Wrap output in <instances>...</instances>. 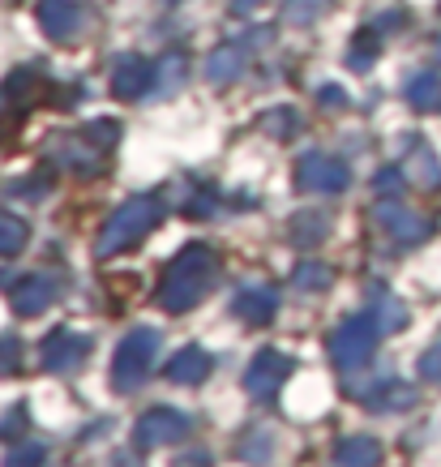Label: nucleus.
<instances>
[{
    "mask_svg": "<svg viewBox=\"0 0 441 467\" xmlns=\"http://www.w3.org/2000/svg\"><path fill=\"white\" fill-rule=\"evenodd\" d=\"M214 279H219V257L206 244H185L180 254L168 262L163 284H159V305L168 313H189L210 296Z\"/></svg>",
    "mask_w": 441,
    "mask_h": 467,
    "instance_id": "obj_1",
    "label": "nucleus"
},
{
    "mask_svg": "<svg viewBox=\"0 0 441 467\" xmlns=\"http://www.w3.org/2000/svg\"><path fill=\"white\" fill-rule=\"evenodd\" d=\"M159 219H163V202L155 198V193H142V198H128L125 206H116L112 219L103 223L99 241H95V257H116L125 254V249H133V244L142 241L146 232H155Z\"/></svg>",
    "mask_w": 441,
    "mask_h": 467,
    "instance_id": "obj_2",
    "label": "nucleus"
},
{
    "mask_svg": "<svg viewBox=\"0 0 441 467\" xmlns=\"http://www.w3.org/2000/svg\"><path fill=\"white\" fill-rule=\"evenodd\" d=\"M159 348H163V339H159L155 326L128 330L112 356V373H108V382H112L116 395H133V390L146 382V373H150L159 360Z\"/></svg>",
    "mask_w": 441,
    "mask_h": 467,
    "instance_id": "obj_3",
    "label": "nucleus"
},
{
    "mask_svg": "<svg viewBox=\"0 0 441 467\" xmlns=\"http://www.w3.org/2000/svg\"><path fill=\"white\" fill-rule=\"evenodd\" d=\"M377 335H382L377 313H352V317H343L339 330L330 335V356H334V365H339L343 373L369 365V356L377 352Z\"/></svg>",
    "mask_w": 441,
    "mask_h": 467,
    "instance_id": "obj_4",
    "label": "nucleus"
},
{
    "mask_svg": "<svg viewBox=\"0 0 441 467\" xmlns=\"http://www.w3.org/2000/svg\"><path fill=\"white\" fill-rule=\"evenodd\" d=\"M35 17H39L43 35L60 43V47H77L95 26V14L86 5H77V0H39Z\"/></svg>",
    "mask_w": 441,
    "mask_h": 467,
    "instance_id": "obj_5",
    "label": "nucleus"
},
{
    "mask_svg": "<svg viewBox=\"0 0 441 467\" xmlns=\"http://www.w3.org/2000/svg\"><path fill=\"white\" fill-rule=\"evenodd\" d=\"M193 433V416L180 408H150L133 425V446L138 451H159V446H176Z\"/></svg>",
    "mask_w": 441,
    "mask_h": 467,
    "instance_id": "obj_6",
    "label": "nucleus"
},
{
    "mask_svg": "<svg viewBox=\"0 0 441 467\" xmlns=\"http://www.w3.org/2000/svg\"><path fill=\"white\" fill-rule=\"evenodd\" d=\"M296 184L304 193H343V189L352 184V168L334 155L309 150V155H300V163H296Z\"/></svg>",
    "mask_w": 441,
    "mask_h": 467,
    "instance_id": "obj_7",
    "label": "nucleus"
},
{
    "mask_svg": "<svg viewBox=\"0 0 441 467\" xmlns=\"http://www.w3.org/2000/svg\"><path fill=\"white\" fill-rule=\"evenodd\" d=\"M90 348H95L90 335L69 330V326H56V330L43 339V348H39V365L47 368V373H73V368L90 356Z\"/></svg>",
    "mask_w": 441,
    "mask_h": 467,
    "instance_id": "obj_8",
    "label": "nucleus"
},
{
    "mask_svg": "<svg viewBox=\"0 0 441 467\" xmlns=\"http://www.w3.org/2000/svg\"><path fill=\"white\" fill-rule=\"evenodd\" d=\"M296 368V360L283 352H274V348H262V352L253 356V365H249V373H244V390L253 399H274L279 395V386L287 382V373Z\"/></svg>",
    "mask_w": 441,
    "mask_h": 467,
    "instance_id": "obj_9",
    "label": "nucleus"
},
{
    "mask_svg": "<svg viewBox=\"0 0 441 467\" xmlns=\"http://www.w3.org/2000/svg\"><path fill=\"white\" fill-rule=\"evenodd\" d=\"M373 219L385 227V236H395L399 244H415V241H425L428 232H433V223H428L425 214H415L407 211L399 198H385L377 202V211H373Z\"/></svg>",
    "mask_w": 441,
    "mask_h": 467,
    "instance_id": "obj_10",
    "label": "nucleus"
},
{
    "mask_svg": "<svg viewBox=\"0 0 441 467\" xmlns=\"http://www.w3.org/2000/svg\"><path fill=\"white\" fill-rule=\"evenodd\" d=\"M108 82H112V95H116V99H142L146 90H150V82H155V65H150L146 57H133V52H125V57L112 60Z\"/></svg>",
    "mask_w": 441,
    "mask_h": 467,
    "instance_id": "obj_11",
    "label": "nucleus"
},
{
    "mask_svg": "<svg viewBox=\"0 0 441 467\" xmlns=\"http://www.w3.org/2000/svg\"><path fill=\"white\" fill-rule=\"evenodd\" d=\"M60 296V279L52 275V270H39V275H26L22 284L14 287V309L22 313V317H39L43 309H52Z\"/></svg>",
    "mask_w": 441,
    "mask_h": 467,
    "instance_id": "obj_12",
    "label": "nucleus"
},
{
    "mask_svg": "<svg viewBox=\"0 0 441 467\" xmlns=\"http://www.w3.org/2000/svg\"><path fill=\"white\" fill-rule=\"evenodd\" d=\"M52 159H56L60 168L69 171H99V159H103V146H95L86 133H69V138H60L56 146H52Z\"/></svg>",
    "mask_w": 441,
    "mask_h": 467,
    "instance_id": "obj_13",
    "label": "nucleus"
},
{
    "mask_svg": "<svg viewBox=\"0 0 441 467\" xmlns=\"http://www.w3.org/2000/svg\"><path fill=\"white\" fill-rule=\"evenodd\" d=\"M231 309H236L241 322L266 326V322H274V313H279V292H274V287H241L236 300H231Z\"/></svg>",
    "mask_w": 441,
    "mask_h": 467,
    "instance_id": "obj_14",
    "label": "nucleus"
},
{
    "mask_svg": "<svg viewBox=\"0 0 441 467\" xmlns=\"http://www.w3.org/2000/svg\"><path fill=\"white\" fill-rule=\"evenodd\" d=\"M206 373H214V356L206 348H198V343L180 348L168 365V378L176 386H198V382H206Z\"/></svg>",
    "mask_w": 441,
    "mask_h": 467,
    "instance_id": "obj_15",
    "label": "nucleus"
},
{
    "mask_svg": "<svg viewBox=\"0 0 441 467\" xmlns=\"http://www.w3.org/2000/svg\"><path fill=\"white\" fill-rule=\"evenodd\" d=\"M244 43H223V47H214L210 52V60H206V82H214V86H228V82H236L244 73Z\"/></svg>",
    "mask_w": 441,
    "mask_h": 467,
    "instance_id": "obj_16",
    "label": "nucleus"
},
{
    "mask_svg": "<svg viewBox=\"0 0 441 467\" xmlns=\"http://www.w3.org/2000/svg\"><path fill=\"white\" fill-rule=\"evenodd\" d=\"M0 95H5V103H35V99L47 95V82H43L39 69H17V73L5 78Z\"/></svg>",
    "mask_w": 441,
    "mask_h": 467,
    "instance_id": "obj_17",
    "label": "nucleus"
},
{
    "mask_svg": "<svg viewBox=\"0 0 441 467\" xmlns=\"http://www.w3.org/2000/svg\"><path fill=\"white\" fill-rule=\"evenodd\" d=\"M330 223H334V219H330L326 211H300L296 219L287 223V236L296 244H322L330 236Z\"/></svg>",
    "mask_w": 441,
    "mask_h": 467,
    "instance_id": "obj_18",
    "label": "nucleus"
},
{
    "mask_svg": "<svg viewBox=\"0 0 441 467\" xmlns=\"http://www.w3.org/2000/svg\"><path fill=\"white\" fill-rule=\"evenodd\" d=\"M403 171H407V181H415L420 189H437L441 184V168H437V159H433L428 146H412V155H407Z\"/></svg>",
    "mask_w": 441,
    "mask_h": 467,
    "instance_id": "obj_19",
    "label": "nucleus"
},
{
    "mask_svg": "<svg viewBox=\"0 0 441 467\" xmlns=\"http://www.w3.org/2000/svg\"><path fill=\"white\" fill-rule=\"evenodd\" d=\"M403 95H407V103H412V108H437V99H441L437 69L412 73V78H407V86H403Z\"/></svg>",
    "mask_w": 441,
    "mask_h": 467,
    "instance_id": "obj_20",
    "label": "nucleus"
},
{
    "mask_svg": "<svg viewBox=\"0 0 441 467\" xmlns=\"http://www.w3.org/2000/svg\"><path fill=\"white\" fill-rule=\"evenodd\" d=\"M30 241V227L26 219H17V214L0 211V257H17L22 249H26Z\"/></svg>",
    "mask_w": 441,
    "mask_h": 467,
    "instance_id": "obj_21",
    "label": "nucleus"
},
{
    "mask_svg": "<svg viewBox=\"0 0 441 467\" xmlns=\"http://www.w3.org/2000/svg\"><path fill=\"white\" fill-rule=\"evenodd\" d=\"M334 459H339V463H377V459H382V446L373 438H343Z\"/></svg>",
    "mask_w": 441,
    "mask_h": 467,
    "instance_id": "obj_22",
    "label": "nucleus"
},
{
    "mask_svg": "<svg viewBox=\"0 0 441 467\" xmlns=\"http://www.w3.org/2000/svg\"><path fill=\"white\" fill-rule=\"evenodd\" d=\"M330 5H334V0H287L283 22H292V26H309V22H317V17L330 14Z\"/></svg>",
    "mask_w": 441,
    "mask_h": 467,
    "instance_id": "obj_23",
    "label": "nucleus"
},
{
    "mask_svg": "<svg viewBox=\"0 0 441 467\" xmlns=\"http://www.w3.org/2000/svg\"><path fill=\"white\" fill-rule=\"evenodd\" d=\"M155 73H159V82H155V99H168L176 86L185 82V60L180 57H163L155 65Z\"/></svg>",
    "mask_w": 441,
    "mask_h": 467,
    "instance_id": "obj_24",
    "label": "nucleus"
},
{
    "mask_svg": "<svg viewBox=\"0 0 441 467\" xmlns=\"http://www.w3.org/2000/svg\"><path fill=\"white\" fill-rule=\"evenodd\" d=\"M377 43H382V35H377L373 26H364V35L347 47V65H352L356 73H364L373 65V57H377Z\"/></svg>",
    "mask_w": 441,
    "mask_h": 467,
    "instance_id": "obj_25",
    "label": "nucleus"
},
{
    "mask_svg": "<svg viewBox=\"0 0 441 467\" xmlns=\"http://www.w3.org/2000/svg\"><path fill=\"white\" fill-rule=\"evenodd\" d=\"M241 459H249V463H262V459H271L274 454V429H253V433H244V446Z\"/></svg>",
    "mask_w": 441,
    "mask_h": 467,
    "instance_id": "obj_26",
    "label": "nucleus"
},
{
    "mask_svg": "<svg viewBox=\"0 0 441 467\" xmlns=\"http://www.w3.org/2000/svg\"><path fill=\"white\" fill-rule=\"evenodd\" d=\"M412 399H415V390H412V386L390 382V386H385V390H382V395L373 399L369 408H373V411H403V408H407V403H412Z\"/></svg>",
    "mask_w": 441,
    "mask_h": 467,
    "instance_id": "obj_27",
    "label": "nucleus"
},
{
    "mask_svg": "<svg viewBox=\"0 0 441 467\" xmlns=\"http://www.w3.org/2000/svg\"><path fill=\"white\" fill-rule=\"evenodd\" d=\"M373 300H377V309H373V313H377L382 330H403V326H407V309H403L395 296H382V292H377Z\"/></svg>",
    "mask_w": 441,
    "mask_h": 467,
    "instance_id": "obj_28",
    "label": "nucleus"
},
{
    "mask_svg": "<svg viewBox=\"0 0 441 467\" xmlns=\"http://www.w3.org/2000/svg\"><path fill=\"white\" fill-rule=\"evenodd\" d=\"M292 284H296L300 292H322V287H330V270L326 266H313V262H304V266L292 275Z\"/></svg>",
    "mask_w": 441,
    "mask_h": 467,
    "instance_id": "obj_29",
    "label": "nucleus"
},
{
    "mask_svg": "<svg viewBox=\"0 0 441 467\" xmlns=\"http://www.w3.org/2000/svg\"><path fill=\"white\" fill-rule=\"evenodd\" d=\"M300 125V116L292 108H274L262 116V129H271V138H292V129Z\"/></svg>",
    "mask_w": 441,
    "mask_h": 467,
    "instance_id": "obj_30",
    "label": "nucleus"
},
{
    "mask_svg": "<svg viewBox=\"0 0 441 467\" xmlns=\"http://www.w3.org/2000/svg\"><path fill=\"white\" fill-rule=\"evenodd\" d=\"M17 368H22V339L0 335V373H17Z\"/></svg>",
    "mask_w": 441,
    "mask_h": 467,
    "instance_id": "obj_31",
    "label": "nucleus"
},
{
    "mask_svg": "<svg viewBox=\"0 0 441 467\" xmlns=\"http://www.w3.org/2000/svg\"><path fill=\"white\" fill-rule=\"evenodd\" d=\"M82 133L95 146H103V150H108V146H116V138H120V125H116V120H95V125H86Z\"/></svg>",
    "mask_w": 441,
    "mask_h": 467,
    "instance_id": "obj_32",
    "label": "nucleus"
},
{
    "mask_svg": "<svg viewBox=\"0 0 441 467\" xmlns=\"http://www.w3.org/2000/svg\"><path fill=\"white\" fill-rule=\"evenodd\" d=\"M403 181H407V171L385 168V171H377V181H373V189H377V193H385V198H399V193H403Z\"/></svg>",
    "mask_w": 441,
    "mask_h": 467,
    "instance_id": "obj_33",
    "label": "nucleus"
},
{
    "mask_svg": "<svg viewBox=\"0 0 441 467\" xmlns=\"http://www.w3.org/2000/svg\"><path fill=\"white\" fill-rule=\"evenodd\" d=\"M5 459H9V463H43V459H47V441H26V446H14Z\"/></svg>",
    "mask_w": 441,
    "mask_h": 467,
    "instance_id": "obj_34",
    "label": "nucleus"
},
{
    "mask_svg": "<svg viewBox=\"0 0 441 467\" xmlns=\"http://www.w3.org/2000/svg\"><path fill=\"white\" fill-rule=\"evenodd\" d=\"M420 378H428V382H441V343H437V348H428V352L420 356Z\"/></svg>",
    "mask_w": 441,
    "mask_h": 467,
    "instance_id": "obj_35",
    "label": "nucleus"
},
{
    "mask_svg": "<svg viewBox=\"0 0 441 467\" xmlns=\"http://www.w3.org/2000/svg\"><path fill=\"white\" fill-rule=\"evenodd\" d=\"M22 429H26V403H17L14 416H5V420H0V433H9V438L22 433Z\"/></svg>",
    "mask_w": 441,
    "mask_h": 467,
    "instance_id": "obj_36",
    "label": "nucleus"
},
{
    "mask_svg": "<svg viewBox=\"0 0 441 467\" xmlns=\"http://www.w3.org/2000/svg\"><path fill=\"white\" fill-rule=\"evenodd\" d=\"M317 95H322V103H326V108H343V99H347V95H343L339 86H322Z\"/></svg>",
    "mask_w": 441,
    "mask_h": 467,
    "instance_id": "obj_37",
    "label": "nucleus"
},
{
    "mask_svg": "<svg viewBox=\"0 0 441 467\" xmlns=\"http://www.w3.org/2000/svg\"><path fill=\"white\" fill-rule=\"evenodd\" d=\"M257 5H262V0H231V14H236V17H244V14H249V9H257Z\"/></svg>",
    "mask_w": 441,
    "mask_h": 467,
    "instance_id": "obj_38",
    "label": "nucleus"
},
{
    "mask_svg": "<svg viewBox=\"0 0 441 467\" xmlns=\"http://www.w3.org/2000/svg\"><path fill=\"white\" fill-rule=\"evenodd\" d=\"M437 60H441V43H437Z\"/></svg>",
    "mask_w": 441,
    "mask_h": 467,
    "instance_id": "obj_39",
    "label": "nucleus"
},
{
    "mask_svg": "<svg viewBox=\"0 0 441 467\" xmlns=\"http://www.w3.org/2000/svg\"><path fill=\"white\" fill-rule=\"evenodd\" d=\"M168 5H176V0H168Z\"/></svg>",
    "mask_w": 441,
    "mask_h": 467,
    "instance_id": "obj_40",
    "label": "nucleus"
}]
</instances>
